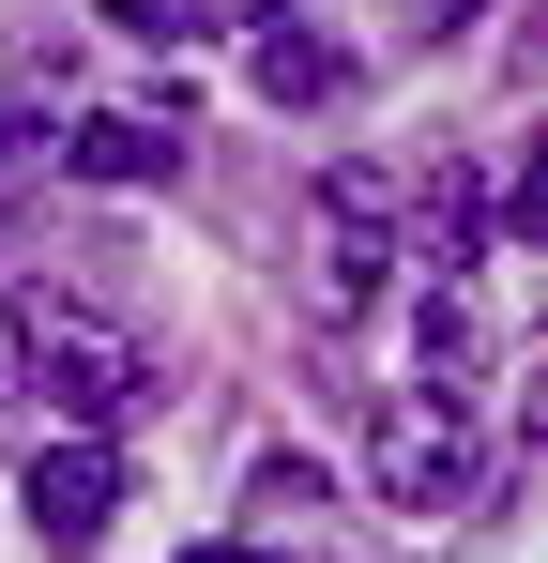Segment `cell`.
Wrapping results in <instances>:
<instances>
[{"instance_id": "6da1fadb", "label": "cell", "mask_w": 548, "mask_h": 563, "mask_svg": "<svg viewBox=\"0 0 548 563\" xmlns=\"http://www.w3.org/2000/svg\"><path fill=\"white\" fill-rule=\"evenodd\" d=\"M15 366L46 380V411H62L77 442H107L122 411H153V351H138V335H107V320L62 305V289H15Z\"/></svg>"}, {"instance_id": "7a4b0ae2", "label": "cell", "mask_w": 548, "mask_h": 563, "mask_svg": "<svg viewBox=\"0 0 548 563\" xmlns=\"http://www.w3.org/2000/svg\"><path fill=\"white\" fill-rule=\"evenodd\" d=\"M365 487H381V518H412V533L472 518V487H487L472 411H457V396H381V427H365Z\"/></svg>"}, {"instance_id": "3957f363", "label": "cell", "mask_w": 548, "mask_h": 563, "mask_svg": "<svg viewBox=\"0 0 548 563\" xmlns=\"http://www.w3.org/2000/svg\"><path fill=\"white\" fill-rule=\"evenodd\" d=\"M381 260H396V184H381V168H320V260H305L320 320L381 305Z\"/></svg>"}, {"instance_id": "277c9868", "label": "cell", "mask_w": 548, "mask_h": 563, "mask_svg": "<svg viewBox=\"0 0 548 563\" xmlns=\"http://www.w3.org/2000/svg\"><path fill=\"white\" fill-rule=\"evenodd\" d=\"M15 503H31V533H46V549H91V533L122 518V457H107V442H46Z\"/></svg>"}, {"instance_id": "5b68a950", "label": "cell", "mask_w": 548, "mask_h": 563, "mask_svg": "<svg viewBox=\"0 0 548 563\" xmlns=\"http://www.w3.org/2000/svg\"><path fill=\"white\" fill-rule=\"evenodd\" d=\"M62 168H77V184H183V122L168 107H107V122L62 137Z\"/></svg>"}, {"instance_id": "8992f818", "label": "cell", "mask_w": 548, "mask_h": 563, "mask_svg": "<svg viewBox=\"0 0 548 563\" xmlns=\"http://www.w3.org/2000/svg\"><path fill=\"white\" fill-rule=\"evenodd\" d=\"M472 366H487L472 289H427V305H412V396H457V411H472Z\"/></svg>"}, {"instance_id": "52a82bcc", "label": "cell", "mask_w": 548, "mask_h": 563, "mask_svg": "<svg viewBox=\"0 0 548 563\" xmlns=\"http://www.w3.org/2000/svg\"><path fill=\"white\" fill-rule=\"evenodd\" d=\"M487 260V184L472 168H427V289H457Z\"/></svg>"}, {"instance_id": "ba28073f", "label": "cell", "mask_w": 548, "mask_h": 563, "mask_svg": "<svg viewBox=\"0 0 548 563\" xmlns=\"http://www.w3.org/2000/svg\"><path fill=\"white\" fill-rule=\"evenodd\" d=\"M260 92L274 107H336L351 92V46H336V31H260Z\"/></svg>"}, {"instance_id": "9c48e42d", "label": "cell", "mask_w": 548, "mask_h": 563, "mask_svg": "<svg viewBox=\"0 0 548 563\" xmlns=\"http://www.w3.org/2000/svg\"><path fill=\"white\" fill-rule=\"evenodd\" d=\"M289 0H168V31H274Z\"/></svg>"}, {"instance_id": "30bf717a", "label": "cell", "mask_w": 548, "mask_h": 563, "mask_svg": "<svg viewBox=\"0 0 548 563\" xmlns=\"http://www.w3.org/2000/svg\"><path fill=\"white\" fill-rule=\"evenodd\" d=\"M183 563H289L274 533H213V549H183Z\"/></svg>"}, {"instance_id": "8fae6325", "label": "cell", "mask_w": 548, "mask_h": 563, "mask_svg": "<svg viewBox=\"0 0 548 563\" xmlns=\"http://www.w3.org/2000/svg\"><path fill=\"white\" fill-rule=\"evenodd\" d=\"M107 15H122V31H168V0H107Z\"/></svg>"}, {"instance_id": "7c38bea8", "label": "cell", "mask_w": 548, "mask_h": 563, "mask_svg": "<svg viewBox=\"0 0 548 563\" xmlns=\"http://www.w3.org/2000/svg\"><path fill=\"white\" fill-rule=\"evenodd\" d=\"M0 168H15V107H0Z\"/></svg>"}]
</instances>
